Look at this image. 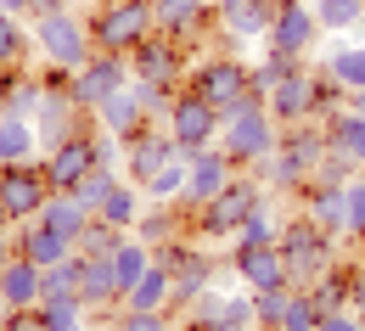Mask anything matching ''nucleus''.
<instances>
[{"label": "nucleus", "mask_w": 365, "mask_h": 331, "mask_svg": "<svg viewBox=\"0 0 365 331\" xmlns=\"http://www.w3.org/2000/svg\"><path fill=\"white\" fill-rule=\"evenodd\" d=\"M180 146H175V135L163 130V124H146V130H135L130 141H124V180H135V186H146L169 157H175Z\"/></svg>", "instance_id": "17"}, {"label": "nucleus", "mask_w": 365, "mask_h": 331, "mask_svg": "<svg viewBox=\"0 0 365 331\" xmlns=\"http://www.w3.org/2000/svg\"><path fill=\"white\" fill-rule=\"evenodd\" d=\"M275 247H281V258H287V281L298 286V292H304V286H309L320 270L337 258V236H326L309 214H287Z\"/></svg>", "instance_id": "7"}, {"label": "nucleus", "mask_w": 365, "mask_h": 331, "mask_svg": "<svg viewBox=\"0 0 365 331\" xmlns=\"http://www.w3.org/2000/svg\"><path fill=\"white\" fill-rule=\"evenodd\" d=\"M354 174H360V163H354V157H343L337 146H326V157L315 163V180H309V186H349Z\"/></svg>", "instance_id": "43"}, {"label": "nucleus", "mask_w": 365, "mask_h": 331, "mask_svg": "<svg viewBox=\"0 0 365 331\" xmlns=\"http://www.w3.org/2000/svg\"><path fill=\"white\" fill-rule=\"evenodd\" d=\"M152 258L169 270V286H175V315H185V303H197L208 286L220 281V253L208 247V241H197L191 231L175 241H163V247H152Z\"/></svg>", "instance_id": "4"}, {"label": "nucleus", "mask_w": 365, "mask_h": 331, "mask_svg": "<svg viewBox=\"0 0 365 331\" xmlns=\"http://www.w3.org/2000/svg\"><path fill=\"white\" fill-rule=\"evenodd\" d=\"M349 107H354V112L365 118V90H354V95H349Z\"/></svg>", "instance_id": "58"}, {"label": "nucleus", "mask_w": 365, "mask_h": 331, "mask_svg": "<svg viewBox=\"0 0 365 331\" xmlns=\"http://www.w3.org/2000/svg\"><path fill=\"white\" fill-rule=\"evenodd\" d=\"M259 202H270V186H264L253 169H236V174H230L197 214H185V231H191L197 241H208V247H214V241H230L236 231H242V219H247Z\"/></svg>", "instance_id": "2"}, {"label": "nucleus", "mask_w": 365, "mask_h": 331, "mask_svg": "<svg viewBox=\"0 0 365 331\" xmlns=\"http://www.w3.org/2000/svg\"><path fill=\"white\" fill-rule=\"evenodd\" d=\"M0 11L6 17H29V0H0Z\"/></svg>", "instance_id": "55"}, {"label": "nucleus", "mask_w": 365, "mask_h": 331, "mask_svg": "<svg viewBox=\"0 0 365 331\" xmlns=\"http://www.w3.org/2000/svg\"><path fill=\"white\" fill-rule=\"evenodd\" d=\"M85 23H91V46L96 51H118V56H130L146 34H158L152 0H96Z\"/></svg>", "instance_id": "6"}, {"label": "nucleus", "mask_w": 365, "mask_h": 331, "mask_svg": "<svg viewBox=\"0 0 365 331\" xmlns=\"http://www.w3.org/2000/svg\"><path fill=\"white\" fill-rule=\"evenodd\" d=\"M264 107H270L275 124H304V118H315V68H309V62L292 68V73L270 90Z\"/></svg>", "instance_id": "18"}, {"label": "nucleus", "mask_w": 365, "mask_h": 331, "mask_svg": "<svg viewBox=\"0 0 365 331\" xmlns=\"http://www.w3.org/2000/svg\"><path fill=\"white\" fill-rule=\"evenodd\" d=\"M191 46L169 40V34H146L135 51H130V73L146 79V85H169V90H185V73H191Z\"/></svg>", "instance_id": "9"}, {"label": "nucleus", "mask_w": 365, "mask_h": 331, "mask_svg": "<svg viewBox=\"0 0 365 331\" xmlns=\"http://www.w3.org/2000/svg\"><path fill=\"white\" fill-rule=\"evenodd\" d=\"M349 309L365 320V264H360V258H354V292H349Z\"/></svg>", "instance_id": "52"}, {"label": "nucleus", "mask_w": 365, "mask_h": 331, "mask_svg": "<svg viewBox=\"0 0 365 331\" xmlns=\"http://www.w3.org/2000/svg\"><path fill=\"white\" fill-rule=\"evenodd\" d=\"M281 219H287V214H275V196H270V202H259V208L242 219V231H236L225 247H270V241H281Z\"/></svg>", "instance_id": "30"}, {"label": "nucleus", "mask_w": 365, "mask_h": 331, "mask_svg": "<svg viewBox=\"0 0 365 331\" xmlns=\"http://www.w3.org/2000/svg\"><path fill=\"white\" fill-rule=\"evenodd\" d=\"M34 219H40V225H51L56 236L79 241V236H85V225H91V208H85V202H79L73 191H51V196H46V208H40Z\"/></svg>", "instance_id": "24"}, {"label": "nucleus", "mask_w": 365, "mask_h": 331, "mask_svg": "<svg viewBox=\"0 0 365 331\" xmlns=\"http://www.w3.org/2000/svg\"><path fill=\"white\" fill-rule=\"evenodd\" d=\"M191 331H259V326H191Z\"/></svg>", "instance_id": "57"}, {"label": "nucleus", "mask_w": 365, "mask_h": 331, "mask_svg": "<svg viewBox=\"0 0 365 331\" xmlns=\"http://www.w3.org/2000/svg\"><path fill=\"white\" fill-rule=\"evenodd\" d=\"M40 315H46L51 331H73L91 320V309H85V298L79 292H56V298H40Z\"/></svg>", "instance_id": "38"}, {"label": "nucleus", "mask_w": 365, "mask_h": 331, "mask_svg": "<svg viewBox=\"0 0 365 331\" xmlns=\"http://www.w3.org/2000/svg\"><path fill=\"white\" fill-rule=\"evenodd\" d=\"M320 130H326V146H337L343 157H354L365 169V118L354 107H337L331 118H320Z\"/></svg>", "instance_id": "28"}, {"label": "nucleus", "mask_w": 365, "mask_h": 331, "mask_svg": "<svg viewBox=\"0 0 365 331\" xmlns=\"http://www.w3.org/2000/svg\"><path fill=\"white\" fill-rule=\"evenodd\" d=\"M253 6H264V11H275V6H281V0H253Z\"/></svg>", "instance_id": "60"}, {"label": "nucleus", "mask_w": 365, "mask_h": 331, "mask_svg": "<svg viewBox=\"0 0 365 331\" xmlns=\"http://www.w3.org/2000/svg\"><path fill=\"white\" fill-rule=\"evenodd\" d=\"M73 331H91V320H85V326H73Z\"/></svg>", "instance_id": "61"}, {"label": "nucleus", "mask_w": 365, "mask_h": 331, "mask_svg": "<svg viewBox=\"0 0 365 331\" xmlns=\"http://www.w3.org/2000/svg\"><path fill=\"white\" fill-rule=\"evenodd\" d=\"M124 236H130V231H118V225H107V219L91 214V225H85V236L73 241V253H85V258H113V247Z\"/></svg>", "instance_id": "41"}, {"label": "nucleus", "mask_w": 365, "mask_h": 331, "mask_svg": "<svg viewBox=\"0 0 365 331\" xmlns=\"http://www.w3.org/2000/svg\"><path fill=\"white\" fill-rule=\"evenodd\" d=\"M23 157H40V130H34V118L0 112V163H23Z\"/></svg>", "instance_id": "29"}, {"label": "nucleus", "mask_w": 365, "mask_h": 331, "mask_svg": "<svg viewBox=\"0 0 365 331\" xmlns=\"http://www.w3.org/2000/svg\"><path fill=\"white\" fill-rule=\"evenodd\" d=\"M292 68H304V56H287V51H264L259 62H247V85L264 95V101H270V90L281 85V79H287V73H292Z\"/></svg>", "instance_id": "35"}, {"label": "nucleus", "mask_w": 365, "mask_h": 331, "mask_svg": "<svg viewBox=\"0 0 365 331\" xmlns=\"http://www.w3.org/2000/svg\"><path fill=\"white\" fill-rule=\"evenodd\" d=\"M320 40L315 6L309 0H281L270 11V34H264V51H287V56H309V46Z\"/></svg>", "instance_id": "14"}, {"label": "nucleus", "mask_w": 365, "mask_h": 331, "mask_svg": "<svg viewBox=\"0 0 365 331\" xmlns=\"http://www.w3.org/2000/svg\"><path fill=\"white\" fill-rule=\"evenodd\" d=\"M287 298H292V286H270V292H253V326H259V331H281Z\"/></svg>", "instance_id": "42"}, {"label": "nucleus", "mask_w": 365, "mask_h": 331, "mask_svg": "<svg viewBox=\"0 0 365 331\" xmlns=\"http://www.w3.org/2000/svg\"><path fill=\"white\" fill-rule=\"evenodd\" d=\"M298 202H304V214L315 219L326 236H337V241L349 236V196H343V186H304Z\"/></svg>", "instance_id": "22"}, {"label": "nucleus", "mask_w": 365, "mask_h": 331, "mask_svg": "<svg viewBox=\"0 0 365 331\" xmlns=\"http://www.w3.org/2000/svg\"><path fill=\"white\" fill-rule=\"evenodd\" d=\"M309 6H315V0H309Z\"/></svg>", "instance_id": "63"}, {"label": "nucleus", "mask_w": 365, "mask_h": 331, "mask_svg": "<svg viewBox=\"0 0 365 331\" xmlns=\"http://www.w3.org/2000/svg\"><path fill=\"white\" fill-rule=\"evenodd\" d=\"M214 6H225V0H214Z\"/></svg>", "instance_id": "62"}, {"label": "nucleus", "mask_w": 365, "mask_h": 331, "mask_svg": "<svg viewBox=\"0 0 365 331\" xmlns=\"http://www.w3.org/2000/svg\"><path fill=\"white\" fill-rule=\"evenodd\" d=\"M163 130L175 135V146H180L185 157L191 152H202V146L220 141V112L202 101V95L191 90H175V101H169V118H163Z\"/></svg>", "instance_id": "13"}, {"label": "nucleus", "mask_w": 365, "mask_h": 331, "mask_svg": "<svg viewBox=\"0 0 365 331\" xmlns=\"http://www.w3.org/2000/svg\"><path fill=\"white\" fill-rule=\"evenodd\" d=\"M152 17H158V34H169L180 46L220 40V6L214 0H152Z\"/></svg>", "instance_id": "12"}, {"label": "nucleus", "mask_w": 365, "mask_h": 331, "mask_svg": "<svg viewBox=\"0 0 365 331\" xmlns=\"http://www.w3.org/2000/svg\"><path fill=\"white\" fill-rule=\"evenodd\" d=\"M304 292H309V303H315L320 315L349 309V292H354V258H331V264H326V270H320Z\"/></svg>", "instance_id": "23"}, {"label": "nucleus", "mask_w": 365, "mask_h": 331, "mask_svg": "<svg viewBox=\"0 0 365 331\" xmlns=\"http://www.w3.org/2000/svg\"><path fill=\"white\" fill-rule=\"evenodd\" d=\"M135 236L146 241V247H163V241L185 236L180 202H146V208H140V219H135Z\"/></svg>", "instance_id": "27"}, {"label": "nucleus", "mask_w": 365, "mask_h": 331, "mask_svg": "<svg viewBox=\"0 0 365 331\" xmlns=\"http://www.w3.org/2000/svg\"><path fill=\"white\" fill-rule=\"evenodd\" d=\"M0 236H11V214H6V202H0Z\"/></svg>", "instance_id": "59"}, {"label": "nucleus", "mask_w": 365, "mask_h": 331, "mask_svg": "<svg viewBox=\"0 0 365 331\" xmlns=\"http://www.w3.org/2000/svg\"><path fill=\"white\" fill-rule=\"evenodd\" d=\"M281 331H320V309L309 303V292H298V286H292L287 315H281Z\"/></svg>", "instance_id": "46"}, {"label": "nucleus", "mask_w": 365, "mask_h": 331, "mask_svg": "<svg viewBox=\"0 0 365 331\" xmlns=\"http://www.w3.org/2000/svg\"><path fill=\"white\" fill-rule=\"evenodd\" d=\"M34 303H40V264L11 253V264L0 270V309H34Z\"/></svg>", "instance_id": "25"}, {"label": "nucleus", "mask_w": 365, "mask_h": 331, "mask_svg": "<svg viewBox=\"0 0 365 331\" xmlns=\"http://www.w3.org/2000/svg\"><path fill=\"white\" fill-rule=\"evenodd\" d=\"M140 208H146V191H140L135 180H118V186H113V196L96 208V219H107V225H118V231H135Z\"/></svg>", "instance_id": "31"}, {"label": "nucleus", "mask_w": 365, "mask_h": 331, "mask_svg": "<svg viewBox=\"0 0 365 331\" xmlns=\"http://www.w3.org/2000/svg\"><path fill=\"white\" fill-rule=\"evenodd\" d=\"M29 51H34L29 17H6L0 11V68H29Z\"/></svg>", "instance_id": "37"}, {"label": "nucleus", "mask_w": 365, "mask_h": 331, "mask_svg": "<svg viewBox=\"0 0 365 331\" xmlns=\"http://www.w3.org/2000/svg\"><path fill=\"white\" fill-rule=\"evenodd\" d=\"M29 34H34V51H40V62H56V68H85L91 62V23L85 17H73V11H51V17H34L29 23Z\"/></svg>", "instance_id": "8"}, {"label": "nucleus", "mask_w": 365, "mask_h": 331, "mask_svg": "<svg viewBox=\"0 0 365 331\" xmlns=\"http://www.w3.org/2000/svg\"><path fill=\"white\" fill-rule=\"evenodd\" d=\"M140 191H146V202H175V196L185 191V152H175V157H169Z\"/></svg>", "instance_id": "40"}, {"label": "nucleus", "mask_w": 365, "mask_h": 331, "mask_svg": "<svg viewBox=\"0 0 365 331\" xmlns=\"http://www.w3.org/2000/svg\"><path fill=\"white\" fill-rule=\"evenodd\" d=\"M11 253H17V258H29V264H40V270H51V264L73 258V241L56 236V231L40 225V219H23V225H11Z\"/></svg>", "instance_id": "19"}, {"label": "nucleus", "mask_w": 365, "mask_h": 331, "mask_svg": "<svg viewBox=\"0 0 365 331\" xmlns=\"http://www.w3.org/2000/svg\"><path fill=\"white\" fill-rule=\"evenodd\" d=\"M343 196H349V236L343 241H365V169L343 186Z\"/></svg>", "instance_id": "49"}, {"label": "nucleus", "mask_w": 365, "mask_h": 331, "mask_svg": "<svg viewBox=\"0 0 365 331\" xmlns=\"http://www.w3.org/2000/svg\"><path fill=\"white\" fill-rule=\"evenodd\" d=\"M130 79H135V73H130V56H118V51H91V62H85V68H73L68 95H73V107H79V112H96L107 95H118Z\"/></svg>", "instance_id": "10"}, {"label": "nucleus", "mask_w": 365, "mask_h": 331, "mask_svg": "<svg viewBox=\"0 0 365 331\" xmlns=\"http://www.w3.org/2000/svg\"><path fill=\"white\" fill-rule=\"evenodd\" d=\"M185 90L202 95V101H208L220 118H225V112H236V107H247V101H264V95L247 85V62H242L236 51H225V46L191 62V73H185Z\"/></svg>", "instance_id": "3"}, {"label": "nucleus", "mask_w": 365, "mask_h": 331, "mask_svg": "<svg viewBox=\"0 0 365 331\" xmlns=\"http://www.w3.org/2000/svg\"><path fill=\"white\" fill-rule=\"evenodd\" d=\"M79 298H85L91 315H113L124 303V286L113 275V258H85L79 253Z\"/></svg>", "instance_id": "21"}, {"label": "nucleus", "mask_w": 365, "mask_h": 331, "mask_svg": "<svg viewBox=\"0 0 365 331\" xmlns=\"http://www.w3.org/2000/svg\"><path fill=\"white\" fill-rule=\"evenodd\" d=\"M11 264V236H0V270Z\"/></svg>", "instance_id": "56"}, {"label": "nucleus", "mask_w": 365, "mask_h": 331, "mask_svg": "<svg viewBox=\"0 0 365 331\" xmlns=\"http://www.w3.org/2000/svg\"><path fill=\"white\" fill-rule=\"evenodd\" d=\"M320 34H354L365 28V0H315Z\"/></svg>", "instance_id": "36"}, {"label": "nucleus", "mask_w": 365, "mask_h": 331, "mask_svg": "<svg viewBox=\"0 0 365 331\" xmlns=\"http://www.w3.org/2000/svg\"><path fill=\"white\" fill-rule=\"evenodd\" d=\"M270 34V11L253 6V0H225L220 6V46L236 51V46H264Z\"/></svg>", "instance_id": "20"}, {"label": "nucleus", "mask_w": 365, "mask_h": 331, "mask_svg": "<svg viewBox=\"0 0 365 331\" xmlns=\"http://www.w3.org/2000/svg\"><path fill=\"white\" fill-rule=\"evenodd\" d=\"M118 180H124L118 169H91V174H85V180L73 186V196H79V202H85V208L96 214V208H101V202L113 196V186H118Z\"/></svg>", "instance_id": "44"}, {"label": "nucleus", "mask_w": 365, "mask_h": 331, "mask_svg": "<svg viewBox=\"0 0 365 331\" xmlns=\"http://www.w3.org/2000/svg\"><path fill=\"white\" fill-rule=\"evenodd\" d=\"M320 68L343 85V90L354 95V90H365V46H337V51H326L320 56Z\"/></svg>", "instance_id": "34"}, {"label": "nucleus", "mask_w": 365, "mask_h": 331, "mask_svg": "<svg viewBox=\"0 0 365 331\" xmlns=\"http://www.w3.org/2000/svg\"><path fill=\"white\" fill-rule=\"evenodd\" d=\"M326 157V130H320V118H304V124H281V141L275 152L253 169L270 196H304V186L315 180V163Z\"/></svg>", "instance_id": "1"}, {"label": "nucleus", "mask_w": 365, "mask_h": 331, "mask_svg": "<svg viewBox=\"0 0 365 331\" xmlns=\"http://www.w3.org/2000/svg\"><path fill=\"white\" fill-rule=\"evenodd\" d=\"M56 292H79V253L62 258V264H51V270H40V298H56Z\"/></svg>", "instance_id": "47"}, {"label": "nucleus", "mask_w": 365, "mask_h": 331, "mask_svg": "<svg viewBox=\"0 0 365 331\" xmlns=\"http://www.w3.org/2000/svg\"><path fill=\"white\" fill-rule=\"evenodd\" d=\"M96 124H101V130H107V135H118V141H130V135H135V130H146V124H152V118H146V112H140V101H135V90H130V85H124V90H118V95H107V101H101V107H96Z\"/></svg>", "instance_id": "26"}, {"label": "nucleus", "mask_w": 365, "mask_h": 331, "mask_svg": "<svg viewBox=\"0 0 365 331\" xmlns=\"http://www.w3.org/2000/svg\"><path fill=\"white\" fill-rule=\"evenodd\" d=\"M113 331H180L175 309H113Z\"/></svg>", "instance_id": "39"}, {"label": "nucleus", "mask_w": 365, "mask_h": 331, "mask_svg": "<svg viewBox=\"0 0 365 331\" xmlns=\"http://www.w3.org/2000/svg\"><path fill=\"white\" fill-rule=\"evenodd\" d=\"M130 90H135L140 112H146L152 124H163V118H169V101H175V90H169V85H146V79H130Z\"/></svg>", "instance_id": "45"}, {"label": "nucleus", "mask_w": 365, "mask_h": 331, "mask_svg": "<svg viewBox=\"0 0 365 331\" xmlns=\"http://www.w3.org/2000/svg\"><path fill=\"white\" fill-rule=\"evenodd\" d=\"M118 309H175V286H169V270L163 264H152L146 275H140L130 292H124V303Z\"/></svg>", "instance_id": "32"}, {"label": "nucleus", "mask_w": 365, "mask_h": 331, "mask_svg": "<svg viewBox=\"0 0 365 331\" xmlns=\"http://www.w3.org/2000/svg\"><path fill=\"white\" fill-rule=\"evenodd\" d=\"M225 264L230 275L247 286V292H270V286H292L287 281V258H281V247H225Z\"/></svg>", "instance_id": "16"}, {"label": "nucleus", "mask_w": 365, "mask_h": 331, "mask_svg": "<svg viewBox=\"0 0 365 331\" xmlns=\"http://www.w3.org/2000/svg\"><path fill=\"white\" fill-rule=\"evenodd\" d=\"M51 11H68V0H29V23H34V17H51Z\"/></svg>", "instance_id": "53"}, {"label": "nucleus", "mask_w": 365, "mask_h": 331, "mask_svg": "<svg viewBox=\"0 0 365 331\" xmlns=\"http://www.w3.org/2000/svg\"><path fill=\"white\" fill-rule=\"evenodd\" d=\"M51 196V174L40 157H23V163H0V202H6V214H11V225H23V219H34L40 208H46Z\"/></svg>", "instance_id": "11"}, {"label": "nucleus", "mask_w": 365, "mask_h": 331, "mask_svg": "<svg viewBox=\"0 0 365 331\" xmlns=\"http://www.w3.org/2000/svg\"><path fill=\"white\" fill-rule=\"evenodd\" d=\"M152 264H158V258H152V247H146L135 231H130V236L113 247V275H118V286H124V292H130V286H135L140 275L152 270Z\"/></svg>", "instance_id": "33"}, {"label": "nucleus", "mask_w": 365, "mask_h": 331, "mask_svg": "<svg viewBox=\"0 0 365 331\" xmlns=\"http://www.w3.org/2000/svg\"><path fill=\"white\" fill-rule=\"evenodd\" d=\"M11 85H17V68H0V112L11 107Z\"/></svg>", "instance_id": "54"}, {"label": "nucleus", "mask_w": 365, "mask_h": 331, "mask_svg": "<svg viewBox=\"0 0 365 331\" xmlns=\"http://www.w3.org/2000/svg\"><path fill=\"white\" fill-rule=\"evenodd\" d=\"M0 331H51V326L34 303V309H0Z\"/></svg>", "instance_id": "50"}, {"label": "nucleus", "mask_w": 365, "mask_h": 331, "mask_svg": "<svg viewBox=\"0 0 365 331\" xmlns=\"http://www.w3.org/2000/svg\"><path fill=\"white\" fill-rule=\"evenodd\" d=\"M320 331H365V320L354 309H331V315H320Z\"/></svg>", "instance_id": "51"}, {"label": "nucleus", "mask_w": 365, "mask_h": 331, "mask_svg": "<svg viewBox=\"0 0 365 331\" xmlns=\"http://www.w3.org/2000/svg\"><path fill=\"white\" fill-rule=\"evenodd\" d=\"M337 107H349V90H343L326 68H315V118H331Z\"/></svg>", "instance_id": "48"}, {"label": "nucleus", "mask_w": 365, "mask_h": 331, "mask_svg": "<svg viewBox=\"0 0 365 331\" xmlns=\"http://www.w3.org/2000/svg\"><path fill=\"white\" fill-rule=\"evenodd\" d=\"M230 174H236V169H230V157L220 152V146L191 152V157H185V191L175 196V202H180V214H197V208H202V202L230 180Z\"/></svg>", "instance_id": "15"}, {"label": "nucleus", "mask_w": 365, "mask_h": 331, "mask_svg": "<svg viewBox=\"0 0 365 331\" xmlns=\"http://www.w3.org/2000/svg\"><path fill=\"white\" fill-rule=\"evenodd\" d=\"M275 141H281V124L270 118V107L264 101H247V107H236V112L220 118V141L214 146L230 157V169H259L275 152Z\"/></svg>", "instance_id": "5"}]
</instances>
